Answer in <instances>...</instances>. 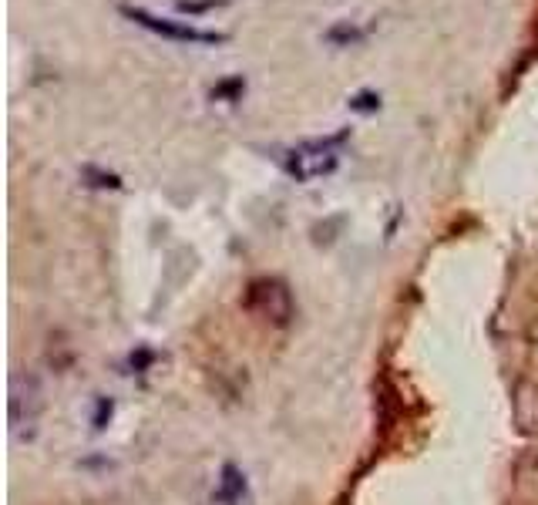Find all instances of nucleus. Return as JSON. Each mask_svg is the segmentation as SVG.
<instances>
[{"mask_svg":"<svg viewBox=\"0 0 538 505\" xmlns=\"http://www.w3.org/2000/svg\"><path fill=\"white\" fill-rule=\"evenodd\" d=\"M343 139H347V132L333 135V139H313V142L296 145L283 162L286 172H290L296 182H317L323 176H330V172H337Z\"/></svg>","mask_w":538,"mask_h":505,"instance_id":"1","label":"nucleus"},{"mask_svg":"<svg viewBox=\"0 0 538 505\" xmlns=\"http://www.w3.org/2000/svg\"><path fill=\"white\" fill-rule=\"evenodd\" d=\"M125 17H132L135 24H142L145 31L159 34V38H169V41H182V44H222L229 41V34L222 31H199V27L185 24V21H172V17H159L145 7H122Z\"/></svg>","mask_w":538,"mask_h":505,"instance_id":"2","label":"nucleus"},{"mask_svg":"<svg viewBox=\"0 0 538 505\" xmlns=\"http://www.w3.org/2000/svg\"><path fill=\"white\" fill-rule=\"evenodd\" d=\"M246 307L253 310L256 317H263V320H269V324H276V327L290 324V317H293V297H290V290H286L283 280H256V283H249Z\"/></svg>","mask_w":538,"mask_h":505,"instance_id":"3","label":"nucleus"},{"mask_svg":"<svg viewBox=\"0 0 538 505\" xmlns=\"http://www.w3.org/2000/svg\"><path fill=\"white\" fill-rule=\"evenodd\" d=\"M222 499L239 505L246 499V475L239 472L236 465H226L222 468Z\"/></svg>","mask_w":538,"mask_h":505,"instance_id":"4","label":"nucleus"},{"mask_svg":"<svg viewBox=\"0 0 538 505\" xmlns=\"http://www.w3.org/2000/svg\"><path fill=\"white\" fill-rule=\"evenodd\" d=\"M367 34L364 31H357L354 24H337L333 31H327V41L333 44H357V41H364Z\"/></svg>","mask_w":538,"mask_h":505,"instance_id":"5","label":"nucleus"},{"mask_svg":"<svg viewBox=\"0 0 538 505\" xmlns=\"http://www.w3.org/2000/svg\"><path fill=\"white\" fill-rule=\"evenodd\" d=\"M350 108H354V112H377L380 98L374 95V91H360V95L350 98Z\"/></svg>","mask_w":538,"mask_h":505,"instance_id":"6","label":"nucleus"},{"mask_svg":"<svg viewBox=\"0 0 538 505\" xmlns=\"http://www.w3.org/2000/svg\"><path fill=\"white\" fill-rule=\"evenodd\" d=\"M246 91V81L243 78H233V81H222V85L212 91V98H236Z\"/></svg>","mask_w":538,"mask_h":505,"instance_id":"7","label":"nucleus"}]
</instances>
